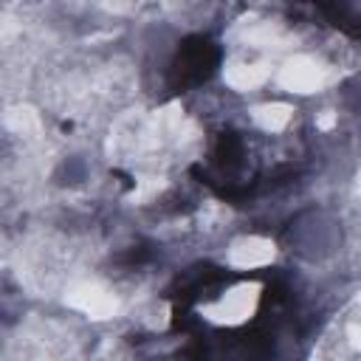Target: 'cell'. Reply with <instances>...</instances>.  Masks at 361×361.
<instances>
[{
    "mask_svg": "<svg viewBox=\"0 0 361 361\" xmlns=\"http://www.w3.org/2000/svg\"><path fill=\"white\" fill-rule=\"evenodd\" d=\"M257 290H259L257 285H240V288L228 290L220 302L206 305L203 316H209L212 322H220V324H240V322H245L254 313Z\"/></svg>",
    "mask_w": 361,
    "mask_h": 361,
    "instance_id": "1",
    "label": "cell"
},
{
    "mask_svg": "<svg viewBox=\"0 0 361 361\" xmlns=\"http://www.w3.org/2000/svg\"><path fill=\"white\" fill-rule=\"evenodd\" d=\"M279 85L293 93H313L324 85V68H319L307 56H293L279 71Z\"/></svg>",
    "mask_w": 361,
    "mask_h": 361,
    "instance_id": "2",
    "label": "cell"
},
{
    "mask_svg": "<svg viewBox=\"0 0 361 361\" xmlns=\"http://www.w3.org/2000/svg\"><path fill=\"white\" fill-rule=\"evenodd\" d=\"M68 305H73L76 310L87 313L90 319H110L116 313V307H118L116 299L104 288H99V285H79V288H73L68 293Z\"/></svg>",
    "mask_w": 361,
    "mask_h": 361,
    "instance_id": "3",
    "label": "cell"
},
{
    "mask_svg": "<svg viewBox=\"0 0 361 361\" xmlns=\"http://www.w3.org/2000/svg\"><path fill=\"white\" fill-rule=\"evenodd\" d=\"M228 257H231V265L237 268H259L274 259V245L262 237H248V240L234 243Z\"/></svg>",
    "mask_w": 361,
    "mask_h": 361,
    "instance_id": "4",
    "label": "cell"
},
{
    "mask_svg": "<svg viewBox=\"0 0 361 361\" xmlns=\"http://www.w3.org/2000/svg\"><path fill=\"white\" fill-rule=\"evenodd\" d=\"M223 76H226V82L234 90H251V87H257V85L265 82L268 71L262 65H231V68H226Z\"/></svg>",
    "mask_w": 361,
    "mask_h": 361,
    "instance_id": "5",
    "label": "cell"
},
{
    "mask_svg": "<svg viewBox=\"0 0 361 361\" xmlns=\"http://www.w3.org/2000/svg\"><path fill=\"white\" fill-rule=\"evenodd\" d=\"M254 121L262 127V130H282L288 121H290V107L288 104H279V102H271V104H259L254 107Z\"/></svg>",
    "mask_w": 361,
    "mask_h": 361,
    "instance_id": "6",
    "label": "cell"
},
{
    "mask_svg": "<svg viewBox=\"0 0 361 361\" xmlns=\"http://www.w3.org/2000/svg\"><path fill=\"white\" fill-rule=\"evenodd\" d=\"M350 336H353V341L361 347V327H353V330H350Z\"/></svg>",
    "mask_w": 361,
    "mask_h": 361,
    "instance_id": "7",
    "label": "cell"
},
{
    "mask_svg": "<svg viewBox=\"0 0 361 361\" xmlns=\"http://www.w3.org/2000/svg\"><path fill=\"white\" fill-rule=\"evenodd\" d=\"M104 6H110V8H121L124 0H104Z\"/></svg>",
    "mask_w": 361,
    "mask_h": 361,
    "instance_id": "8",
    "label": "cell"
}]
</instances>
